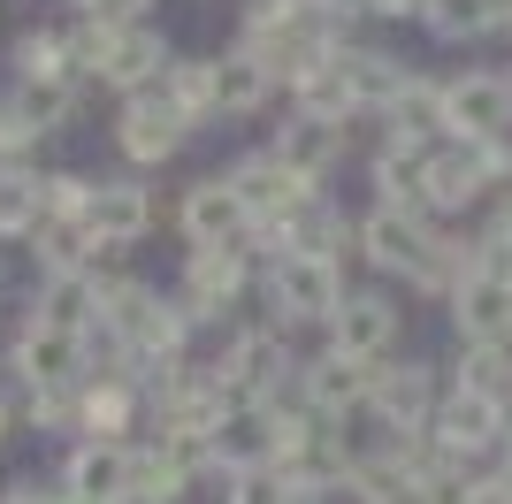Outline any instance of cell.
<instances>
[{
    "mask_svg": "<svg viewBox=\"0 0 512 504\" xmlns=\"http://www.w3.org/2000/svg\"><path fill=\"white\" fill-rule=\"evenodd\" d=\"M512 115V84L505 77H459L444 92V123L459 130V138H497Z\"/></svg>",
    "mask_w": 512,
    "mask_h": 504,
    "instance_id": "6da1fadb",
    "label": "cell"
},
{
    "mask_svg": "<svg viewBox=\"0 0 512 504\" xmlns=\"http://www.w3.org/2000/svg\"><path fill=\"white\" fill-rule=\"evenodd\" d=\"M459 329L474 344H512V283L505 275H467L459 283Z\"/></svg>",
    "mask_w": 512,
    "mask_h": 504,
    "instance_id": "7a4b0ae2",
    "label": "cell"
},
{
    "mask_svg": "<svg viewBox=\"0 0 512 504\" xmlns=\"http://www.w3.org/2000/svg\"><path fill=\"white\" fill-rule=\"evenodd\" d=\"M276 298L291 314H337V260H321V252L276 260Z\"/></svg>",
    "mask_w": 512,
    "mask_h": 504,
    "instance_id": "3957f363",
    "label": "cell"
},
{
    "mask_svg": "<svg viewBox=\"0 0 512 504\" xmlns=\"http://www.w3.org/2000/svg\"><path fill=\"white\" fill-rule=\"evenodd\" d=\"M436 428H444V451H490V443L505 436V405H497V398H474V390H459V398H444Z\"/></svg>",
    "mask_w": 512,
    "mask_h": 504,
    "instance_id": "277c9868",
    "label": "cell"
},
{
    "mask_svg": "<svg viewBox=\"0 0 512 504\" xmlns=\"http://www.w3.org/2000/svg\"><path fill=\"white\" fill-rule=\"evenodd\" d=\"M390 329H398V314L383 298H344L337 306V359H375L390 344Z\"/></svg>",
    "mask_w": 512,
    "mask_h": 504,
    "instance_id": "5b68a950",
    "label": "cell"
},
{
    "mask_svg": "<svg viewBox=\"0 0 512 504\" xmlns=\"http://www.w3.org/2000/svg\"><path fill=\"white\" fill-rule=\"evenodd\" d=\"M115 497H130V459L107 451V443L77 451V466H69V504H115Z\"/></svg>",
    "mask_w": 512,
    "mask_h": 504,
    "instance_id": "8992f818",
    "label": "cell"
},
{
    "mask_svg": "<svg viewBox=\"0 0 512 504\" xmlns=\"http://www.w3.org/2000/svg\"><path fill=\"white\" fill-rule=\"evenodd\" d=\"M85 54L107 84H138L153 69V39L146 31H85Z\"/></svg>",
    "mask_w": 512,
    "mask_h": 504,
    "instance_id": "52a82bcc",
    "label": "cell"
},
{
    "mask_svg": "<svg viewBox=\"0 0 512 504\" xmlns=\"http://www.w3.org/2000/svg\"><path fill=\"white\" fill-rule=\"evenodd\" d=\"M299 184H306V176H291L283 161H245V168H237V199H245V214H260V207H268V214L306 207Z\"/></svg>",
    "mask_w": 512,
    "mask_h": 504,
    "instance_id": "ba28073f",
    "label": "cell"
},
{
    "mask_svg": "<svg viewBox=\"0 0 512 504\" xmlns=\"http://www.w3.org/2000/svg\"><path fill=\"white\" fill-rule=\"evenodd\" d=\"M237 222H245V199H237V184H199L192 199H184V230H192L199 245H230Z\"/></svg>",
    "mask_w": 512,
    "mask_h": 504,
    "instance_id": "9c48e42d",
    "label": "cell"
},
{
    "mask_svg": "<svg viewBox=\"0 0 512 504\" xmlns=\"http://www.w3.org/2000/svg\"><path fill=\"white\" fill-rule=\"evenodd\" d=\"M146 230V191H100L85 214V245H130Z\"/></svg>",
    "mask_w": 512,
    "mask_h": 504,
    "instance_id": "30bf717a",
    "label": "cell"
},
{
    "mask_svg": "<svg viewBox=\"0 0 512 504\" xmlns=\"http://www.w3.org/2000/svg\"><path fill=\"white\" fill-rule=\"evenodd\" d=\"M329 153H337V123H329V115H299V123H283V138H276V161L291 168V176H314Z\"/></svg>",
    "mask_w": 512,
    "mask_h": 504,
    "instance_id": "8fae6325",
    "label": "cell"
},
{
    "mask_svg": "<svg viewBox=\"0 0 512 504\" xmlns=\"http://www.w3.org/2000/svg\"><path fill=\"white\" fill-rule=\"evenodd\" d=\"M260 92H268V62H253V54H230V62H214V107L245 115V107H260Z\"/></svg>",
    "mask_w": 512,
    "mask_h": 504,
    "instance_id": "7c38bea8",
    "label": "cell"
},
{
    "mask_svg": "<svg viewBox=\"0 0 512 504\" xmlns=\"http://www.w3.org/2000/svg\"><path fill=\"white\" fill-rule=\"evenodd\" d=\"M176 130H184V123H176L169 107H130V115H123V153H130V161H161V153L176 146Z\"/></svg>",
    "mask_w": 512,
    "mask_h": 504,
    "instance_id": "4fadbf2b",
    "label": "cell"
},
{
    "mask_svg": "<svg viewBox=\"0 0 512 504\" xmlns=\"http://www.w3.org/2000/svg\"><path fill=\"white\" fill-rule=\"evenodd\" d=\"M260 390H276V344H268V336H245L230 352V398H260Z\"/></svg>",
    "mask_w": 512,
    "mask_h": 504,
    "instance_id": "5bb4252c",
    "label": "cell"
},
{
    "mask_svg": "<svg viewBox=\"0 0 512 504\" xmlns=\"http://www.w3.org/2000/svg\"><path fill=\"white\" fill-rule=\"evenodd\" d=\"M375 405L390 413V428H413L428 405V375L421 367H398V375H375Z\"/></svg>",
    "mask_w": 512,
    "mask_h": 504,
    "instance_id": "9a60e30c",
    "label": "cell"
},
{
    "mask_svg": "<svg viewBox=\"0 0 512 504\" xmlns=\"http://www.w3.org/2000/svg\"><path fill=\"white\" fill-rule=\"evenodd\" d=\"M237 291V252L230 245H199L192 252V298L199 306H222Z\"/></svg>",
    "mask_w": 512,
    "mask_h": 504,
    "instance_id": "2e32d148",
    "label": "cell"
},
{
    "mask_svg": "<svg viewBox=\"0 0 512 504\" xmlns=\"http://www.w3.org/2000/svg\"><path fill=\"white\" fill-rule=\"evenodd\" d=\"M23 375L39 382V390H62V375H69V336L62 329H31V336H23Z\"/></svg>",
    "mask_w": 512,
    "mask_h": 504,
    "instance_id": "e0dca14e",
    "label": "cell"
},
{
    "mask_svg": "<svg viewBox=\"0 0 512 504\" xmlns=\"http://www.w3.org/2000/svg\"><path fill=\"white\" fill-rule=\"evenodd\" d=\"M375 390V375H367V359H321L314 367V398L337 413V405H352V398H367Z\"/></svg>",
    "mask_w": 512,
    "mask_h": 504,
    "instance_id": "ac0fdd59",
    "label": "cell"
},
{
    "mask_svg": "<svg viewBox=\"0 0 512 504\" xmlns=\"http://www.w3.org/2000/svg\"><path fill=\"white\" fill-rule=\"evenodd\" d=\"M62 107H69V77H62V69H46V77H23V100H16V115H23L31 130L62 123Z\"/></svg>",
    "mask_w": 512,
    "mask_h": 504,
    "instance_id": "d6986e66",
    "label": "cell"
},
{
    "mask_svg": "<svg viewBox=\"0 0 512 504\" xmlns=\"http://www.w3.org/2000/svg\"><path fill=\"white\" fill-rule=\"evenodd\" d=\"M46 207L39 176H23V168H0V230H31Z\"/></svg>",
    "mask_w": 512,
    "mask_h": 504,
    "instance_id": "ffe728a7",
    "label": "cell"
},
{
    "mask_svg": "<svg viewBox=\"0 0 512 504\" xmlns=\"http://www.w3.org/2000/svg\"><path fill=\"white\" fill-rule=\"evenodd\" d=\"M176 482H184V459H176V451L130 459V497H138V504H161V497H176Z\"/></svg>",
    "mask_w": 512,
    "mask_h": 504,
    "instance_id": "44dd1931",
    "label": "cell"
},
{
    "mask_svg": "<svg viewBox=\"0 0 512 504\" xmlns=\"http://www.w3.org/2000/svg\"><path fill=\"white\" fill-rule=\"evenodd\" d=\"M207 107H214V69H199V62L169 69V115L176 123H192V115H207Z\"/></svg>",
    "mask_w": 512,
    "mask_h": 504,
    "instance_id": "7402d4cb",
    "label": "cell"
},
{
    "mask_svg": "<svg viewBox=\"0 0 512 504\" xmlns=\"http://www.w3.org/2000/svg\"><path fill=\"white\" fill-rule=\"evenodd\" d=\"M436 123H444V92H428V84H406V92H398V138H406V146H421Z\"/></svg>",
    "mask_w": 512,
    "mask_h": 504,
    "instance_id": "603a6c76",
    "label": "cell"
},
{
    "mask_svg": "<svg viewBox=\"0 0 512 504\" xmlns=\"http://www.w3.org/2000/svg\"><path fill=\"white\" fill-rule=\"evenodd\" d=\"M398 92H406V77H398V69L383 62V54H352V100H398Z\"/></svg>",
    "mask_w": 512,
    "mask_h": 504,
    "instance_id": "cb8c5ba5",
    "label": "cell"
},
{
    "mask_svg": "<svg viewBox=\"0 0 512 504\" xmlns=\"http://www.w3.org/2000/svg\"><path fill=\"white\" fill-rule=\"evenodd\" d=\"M428 23H436L444 39H474V31L497 23V16H490V0H428Z\"/></svg>",
    "mask_w": 512,
    "mask_h": 504,
    "instance_id": "d4e9b609",
    "label": "cell"
},
{
    "mask_svg": "<svg viewBox=\"0 0 512 504\" xmlns=\"http://www.w3.org/2000/svg\"><path fill=\"white\" fill-rule=\"evenodd\" d=\"M467 390L474 398H497V390H505V344H474L467 352Z\"/></svg>",
    "mask_w": 512,
    "mask_h": 504,
    "instance_id": "484cf974",
    "label": "cell"
},
{
    "mask_svg": "<svg viewBox=\"0 0 512 504\" xmlns=\"http://www.w3.org/2000/svg\"><path fill=\"white\" fill-rule=\"evenodd\" d=\"M77 321H85V283H54V291H46V321L39 329H77Z\"/></svg>",
    "mask_w": 512,
    "mask_h": 504,
    "instance_id": "4316f807",
    "label": "cell"
},
{
    "mask_svg": "<svg viewBox=\"0 0 512 504\" xmlns=\"http://www.w3.org/2000/svg\"><path fill=\"white\" fill-rule=\"evenodd\" d=\"M85 413L100 420V428H123V398H115V390H92V398H85Z\"/></svg>",
    "mask_w": 512,
    "mask_h": 504,
    "instance_id": "83f0119b",
    "label": "cell"
},
{
    "mask_svg": "<svg viewBox=\"0 0 512 504\" xmlns=\"http://www.w3.org/2000/svg\"><path fill=\"white\" fill-rule=\"evenodd\" d=\"M85 8H92V16H100V23H115V16H130L138 0H85Z\"/></svg>",
    "mask_w": 512,
    "mask_h": 504,
    "instance_id": "f1b7e54d",
    "label": "cell"
},
{
    "mask_svg": "<svg viewBox=\"0 0 512 504\" xmlns=\"http://www.w3.org/2000/svg\"><path fill=\"white\" fill-rule=\"evenodd\" d=\"M497 237H512V199H505V214H497Z\"/></svg>",
    "mask_w": 512,
    "mask_h": 504,
    "instance_id": "f546056e",
    "label": "cell"
},
{
    "mask_svg": "<svg viewBox=\"0 0 512 504\" xmlns=\"http://www.w3.org/2000/svg\"><path fill=\"white\" fill-rule=\"evenodd\" d=\"M505 443H512V405H505Z\"/></svg>",
    "mask_w": 512,
    "mask_h": 504,
    "instance_id": "4dcf8cb0",
    "label": "cell"
},
{
    "mask_svg": "<svg viewBox=\"0 0 512 504\" xmlns=\"http://www.w3.org/2000/svg\"><path fill=\"white\" fill-rule=\"evenodd\" d=\"M0 428H8V413H0Z\"/></svg>",
    "mask_w": 512,
    "mask_h": 504,
    "instance_id": "1f68e13d",
    "label": "cell"
}]
</instances>
